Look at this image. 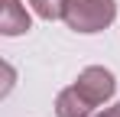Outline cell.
<instances>
[{"label":"cell","mask_w":120,"mask_h":117,"mask_svg":"<svg viewBox=\"0 0 120 117\" xmlns=\"http://www.w3.org/2000/svg\"><path fill=\"white\" fill-rule=\"evenodd\" d=\"M91 107L94 104H88L75 85L59 91V98H55V117H91Z\"/></svg>","instance_id":"obj_4"},{"label":"cell","mask_w":120,"mask_h":117,"mask_svg":"<svg viewBox=\"0 0 120 117\" xmlns=\"http://www.w3.org/2000/svg\"><path fill=\"white\" fill-rule=\"evenodd\" d=\"M101 117H120V104H114V107H107Z\"/></svg>","instance_id":"obj_6"},{"label":"cell","mask_w":120,"mask_h":117,"mask_svg":"<svg viewBox=\"0 0 120 117\" xmlns=\"http://www.w3.org/2000/svg\"><path fill=\"white\" fill-rule=\"evenodd\" d=\"M29 3L42 20H62V3L65 0H29Z\"/></svg>","instance_id":"obj_5"},{"label":"cell","mask_w":120,"mask_h":117,"mask_svg":"<svg viewBox=\"0 0 120 117\" xmlns=\"http://www.w3.org/2000/svg\"><path fill=\"white\" fill-rule=\"evenodd\" d=\"M117 16L114 0H65L62 3V20L75 33H101Z\"/></svg>","instance_id":"obj_1"},{"label":"cell","mask_w":120,"mask_h":117,"mask_svg":"<svg viewBox=\"0 0 120 117\" xmlns=\"http://www.w3.org/2000/svg\"><path fill=\"white\" fill-rule=\"evenodd\" d=\"M75 88L81 91V98L88 101V104H104L107 98L114 94V88H117V81H114V75L107 72V68H101V65H91V68H84L78 75V81H75Z\"/></svg>","instance_id":"obj_2"},{"label":"cell","mask_w":120,"mask_h":117,"mask_svg":"<svg viewBox=\"0 0 120 117\" xmlns=\"http://www.w3.org/2000/svg\"><path fill=\"white\" fill-rule=\"evenodd\" d=\"M29 29H33V23H29V13L20 0H0V33L3 36H23Z\"/></svg>","instance_id":"obj_3"}]
</instances>
